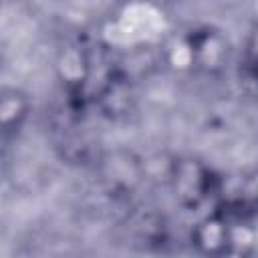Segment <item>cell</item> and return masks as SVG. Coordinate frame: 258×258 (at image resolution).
Listing matches in <instances>:
<instances>
[{"label": "cell", "mask_w": 258, "mask_h": 258, "mask_svg": "<svg viewBox=\"0 0 258 258\" xmlns=\"http://www.w3.org/2000/svg\"><path fill=\"white\" fill-rule=\"evenodd\" d=\"M167 185L175 202L185 210H198L218 194V177L196 157H173Z\"/></svg>", "instance_id": "obj_1"}, {"label": "cell", "mask_w": 258, "mask_h": 258, "mask_svg": "<svg viewBox=\"0 0 258 258\" xmlns=\"http://www.w3.org/2000/svg\"><path fill=\"white\" fill-rule=\"evenodd\" d=\"M187 54H189V67L204 75H220L228 62H230V42L228 38L212 28L202 26L196 30H189L185 36Z\"/></svg>", "instance_id": "obj_2"}, {"label": "cell", "mask_w": 258, "mask_h": 258, "mask_svg": "<svg viewBox=\"0 0 258 258\" xmlns=\"http://www.w3.org/2000/svg\"><path fill=\"white\" fill-rule=\"evenodd\" d=\"M230 230H232L230 218L220 208H216L214 212L206 214L194 224L189 242L200 254L224 256L228 254L230 248Z\"/></svg>", "instance_id": "obj_3"}, {"label": "cell", "mask_w": 258, "mask_h": 258, "mask_svg": "<svg viewBox=\"0 0 258 258\" xmlns=\"http://www.w3.org/2000/svg\"><path fill=\"white\" fill-rule=\"evenodd\" d=\"M103 177L111 189L127 194L141 179H145L143 161L129 153H125V157H121V153H111L103 159Z\"/></svg>", "instance_id": "obj_4"}, {"label": "cell", "mask_w": 258, "mask_h": 258, "mask_svg": "<svg viewBox=\"0 0 258 258\" xmlns=\"http://www.w3.org/2000/svg\"><path fill=\"white\" fill-rule=\"evenodd\" d=\"M133 81L123 77L121 73H115L111 81L95 95V105L103 111V115L111 119L125 117L133 107Z\"/></svg>", "instance_id": "obj_5"}, {"label": "cell", "mask_w": 258, "mask_h": 258, "mask_svg": "<svg viewBox=\"0 0 258 258\" xmlns=\"http://www.w3.org/2000/svg\"><path fill=\"white\" fill-rule=\"evenodd\" d=\"M30 97L18 87H4L0 93V125L2 135L8 139L10 135H16L22 125L26 123L30 115Z\"/></svg>", "instance_id": "obj_6"}, {"label": "cell", "mask_w": 258, "mask_h": 258, "mask_svg": "<svg viewBox=\"0 0 258 258\" xmlns=\"http://www.w3.org/2000/svg\"><path fill=\"white\" fill-rule=\"evenodd\" d=\"M220 210L230 218H250L252 214H258V169L248 171L236 189V196L228 200Z\"/></svg>", "instance_id": "obj_7"}, {"label": "cell", "mask_w": 258, "mask_h": 258, "mask_svg": "<svg viewBox=\"0 0 258 258\" xmlns=\"http://www.w3.org/2000/svg\"><path fill=\"white\" fill-rule=\"evenodd\" d=\"M230 222H232V230H230L228 254H238V256L254 254L258 246V236L256 230L248 224V218H234Z\"/></svg>", "instance_id": "obj_8"}, {"label": "cell", "mask_w": 258, "mask_h": 258, "mask_svg": "<svg viewBox=\"0 0 258 258\" xmlns=\"http://www.w3.org/2000/svg\"><path fill=\"white\" fill-rule=\"evenodd\" d=\"M242 69L248 79L258 75V22L250 28L242 46Z\"/></svg>", "instance_id": "obj_9"}, {"label": "cell", "mask_w": 258, "mask_h": 258, "mask_svg": "<svg viewBox=\"0 0 258 258\" xmlns=\"http://www.w3.org/2000/svg\"><path fill=\"white\" fill-rule=\"evenodd\" d=\"M250 81H252V83H254V87H256V95H258V75H256V77H254V79H250Z\"/></svg>", "instance_id": "obj_10"}]
</instances>
